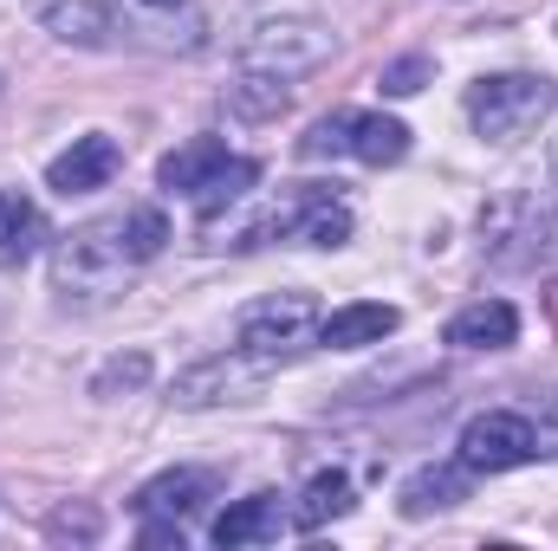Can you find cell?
I'll return each instance as SVG.
<instances>
[{
    "label": "cell",
    "instance_id": "cell-8",
    "mask_svg": "<svg viewBox=\"0 0 558 551\" xmlns=\"http://www.w3.org/2000/svg\"><path fill=\"white\" fill-rule=\"evenodd\" d=\"M260 234H274V241H299V247H344V241H351V208H344L331 188L299 182V188L279 195V208L267 215Z\"/></svg>",
    "mask_w": 558,
    "mask_h": 551
},
{
    "label": "cell",
    "instance_id": "cell-9",
    "mask_svg": "<svg viewBox=\"0 0 558 551\" xmlns=\"http://www.w3.org/2000/svg\"><path fill=\"white\" fill-rule=\"evenodd\" d=\"M118 162H124V149L105 137V131H92V137H72V149H59L52 162H46V188L52 195H92V188H111V175H118Z\"/></svg>",
    "mask_w": 558,
    "mask_h": 551
},
{
    "label": "cell",
    "instance_id": "cell-18",
    "mask_svg": "<svg viewBox=\"0 0 558 551\" xmlns=\"http://www.w3.org/2000/svg\"><path fill=\"white\" fill-rule=\"evenodd\" d=\"M46 26L65 46H105L111 39V13L98 0H46Z\"/></svg>",
    "mask_w": 558,
    "mask_h": 551
},
{
    "label": "cell",
    "instance_id": "cell-20",
    "mask_svg": "<svg viewBox=\"0 0 558 551\" xmlns=\"http://www.w3.org/2000/svg\"><path fill=\"white\" fill-rule=\"evenodd\" d=\"M175 13H195V0H131V7H124L131 26H156V46H182V39L169 33Z\"/></svg>",
    "mask_w": 558,
    "mask_h": 551
},
{
    "label": "cell",
    "instance_id": "cell-7",
    "mask_svg": "<svg viewBox=\"0 0 558 551\" xmlns=\"http://www.w3.org/2000/svg\"><path fill=\"white\" fill-rule=\"evenodd\" d=\"M267 377H274V364H267V357H254V351L228 344L221 357H202L195 370H182V377L169 383V403H182V409H208V403H241V396H254V390H260Z\"/></svg>",
    "mask_w": 558,
    "mask_h": 551
},
{
    "label": "cell",
    "instance_id": "cell-10",
    "mask_svg": "<svg viewBox=\"0 0 558 551\" xmlns=\"http://www.w3.org/2000/svg\"><path fill=\"white\" fill-rule=\"evenodd\" d=\"M397 325H403L397 305H384V298H351V305H338V311L318 318V344H325V351H364V344H384Z\"/></svg>",
    "mask_w": 558,
    "mask_h": 551
},
{
    "label": "cell",
    "instance_id": "cell-21",
    "mask_svg": "<svg viewBox=\"0 0 558 551\" xmlns=\"http://www.w3.org/2000/svg\"><path fill=\"white\" fill-rule=\"evenodd\" d=\"M286 85L279 78H254V72H241V85H234V111H247V118H274V111H286Z\"/></svg>",
    "mask_w": 558,
    "mask_h": 551
},
{
    "label": "cell",
    "instance_id": "cell-24",
    "mask_svg": "<svg viewBox=\"0 0 558 551\" xmlns=\"http://www.w3.org/2000/svg\"><path fill=\"white\" fill-rule=\"evenodd\" d=\"M52 532H78V539H92V532H98V519H92V513H78V519H72V513H59V519H52Z\"/></svg>",
    "mask_w": 558,
    "mask_h": 551
},
{
    "label": "cell",
    "instance_id": "cell-4",
    "mask_svg": "<svg viewBox=\"0 0 558 551\" xmlns=\"http://www.w3.org/2000/svg\"><path fill=\"white\" fill-rule=\"evenodd\" d=\"M299 156H312V162H325V156H357V162H371V169H390V162L410 156V131H403L397 118H384V111H331V118L312 124V137L299 143Z\"/></svg>",
    "mask_w": 558,
    "mask_h": 551
},
{
    "label": "cell",
    "instance_id": "cell-5",
    "mask_svg": "<svg viewBox=\"0 0 558 551\" xmlns=\"http://www.w3.org/2000/svg\"><path fill=\"white\" fill-rule=\"evenodd\" d=\"M318 305H312V292H274V298H254L247 311H241V325H234V344L241 351H254V357H267V364H286L292 351H305V344H318Z\"/></svg>",
    "mask_w": 558,
    "mask_h": 551
},
{
    "label": "cell",
    "instance_id": "cell-19",
    "mask_svg": "<svg viewBox=\"0 0 558 551\" xmlns=\"http://www.w3.org/2000/svg\"><path fill=\"white\" fill-rule=\"evenodd\" d=\"M254 182H260V162H254V156H228V162L208 175V188L195 195V215H202V221H215V215H221V208H234Z\"/></svg>",
    "mask_w": 558,
    "mask_h": 551
},
{
    "label": "cell",
    "instance_id": "cell-6",
    "mask_svg": "<svg viewBox=\"0 0 558 551\" xmlns=\"http://www.w3.org/2000/svg\"><path fill=\"white\" fill-rule=\"evenodd\" d=\"M533 454H539V428H533V415H520V409L474 415L461 428V448H454V461L468 474H507V467H526Z\"/></svg>",
    "mask_w": 558,
    "mask_h": 551
},
{
    "label": "cell",
    "instance_id": "cell-25",
    "mask_svg": "<svg viewBox=\"0 0 558 551\" xmlns=\"http://www.w3.org/2000/svg\"><path fill=\"white\" fill-rule=\"evenodd\" d=\"M553 175H558V143H553Z\"/></svg>",
    "mask_w": 558,
    "mask_h": 551
},
{
    "label": "cell",
    "instance_id": "cell-16",
    "mask_svg": "<svg viewBox=\"0 0 558 551\" xmlns=\"http://www.w3.org/2000/svg\"><path fill=\"white\" fill-rule=\"evenodd\" d=\"M39 241H46V215H39L26 195L0 188V267L33 260V254H39Z\"/></svg>",
    "mask_w": 558,
    "mask_h": 551
},
{
    "label": "cell",
    "instance_id": "cell-3",
    "mask_svg": "<svg viewBox=\"0 0 558 551\" xmlns=\"http://www.w3.org/2000/svg\"><path fill=\"white\" fill-rule=\"evenodd\" d=\"M331 52H338V33L325 20H260L247 33V46H241V72L292 85V78L331 65Z\"/></svg>",
    "mask_w": 558,
    "mask_h": 551
},
{
    "label": "cell",
    "instance_id": "cell-14",
    "mask_svg": "<svg viewBox=\"0 0 558 551\" xmlns=\"http://www.w3.org/2000/svg\"><path fill=\"white\" fill-rule=\"evenodd\" d=\"M468 467L454 461V467H416L410 480H403V493H397V506H403V519H428V513H441V506H454V500H468Z\"/></svg>",
    "mask_w": 558,
    "mask_h": 551
},
{
    "label": "cell",
    "instance_id": "cell-23",
    "mask_svg": "<svg viewBox=\"0 0 558 551\" xmlns=\"http://www.w3.org/2000/svg\"><path fill=\"white\" fill-rule=\"evenodd\" d=\"M428 78H435V65H428L422 52H410V59L384 65V78H377V85H384V98H416V91L428 85Z\"/></svg>",
    "mask_w": 558,
    "mask_h": 551
},
{
    "label": "cell",
    "instance_id": "cell-22",
    "mask_svg": "<svg viewBox=\"0 0 558 551\" xmlns=\"http://www.w3.org/2000/svg\"><path fill=\"white\" fill-rule=\"evenodd\" d=\"M143 377H149V357H143V351H131V357H111V364L98 370V383H92V396H105V403H111L118 390H137Z\"/></svg>",
    "mask_w": 558,
    "mask_h": 551
},
{
    "label": "cell",
    "instance_id": "cell-15",
    "mask_svg": "<svg viewBox=\"0 0 558 551\" xmlns=\"http://www.w3.org/2000/svg\"><path fill=\"white\" fill-rule=\"evenodd\" d=\"M221 162H228V143L195 137V143H182V149H169L156 175H162V188H169V195H189V201H195V195L208 188V175H215Z\"/></svg>",
    "mask_w": 558,
    "mask_h": 551
},
{
    "label": "cell",
    "instance_id": "cell-1",
    "mask_svg": "<svg viewBox=\"0 0 558 551\" xmlns=\"http://www.w3.org/2000/svg\"><path fill=\"white\" fill-rule=\"evenodd\" d=\"M162 241H169L162 208L98 215V221H85L78 234L59 241V254H52V292H59V298H78V305L111 298L137 267H149V260L162 254Z\"/></svg>",
    "mask_w": 558,
    "mask_h": 551
},
{
    "label": "cell",
    "instance_id": "cell-12",
    "mask_svg": "<svg viewBox=\"0 0 558 551\" xmlns=\"http://www.w3.org/2000/svg\"><path fill=\"white\" fill-rule=\"evenodd\" d=\"M513 338H520V311L507 298H481L448 318V344H461V351H507Z\"/></svg>",
    "mask_w": 558,
    "mask_h": 551
},
{
    "label": "cell",
    "instance_id": "cell-2",
    "mask_svg": "<svg viewBox=\"0 0 558 551\" xmlns=\"http://www.w3.org/2000/svg\"><path fill=\"white\" fill-rule=\"evenodd\" d=\"M558 111V85L539 72H494L468 85V124L487 143H520Z\"/></svg>",
    "mask_w": 558,
    "mask_h": 551
},
{
    "label": "cell",
    "instance_id": "cell-13",
    "mask_svg": "<svg viewBox=\"0 0 558 551\" xmlns=\"http://www.w3.org/2000/svg\"><path fill=\"white\" fill-rule=\"evenodd\" d=\"M208 493H215V474H202V467H175V474H156V480L143 487L137 513L143 519H189Z\"/></svg>",
    "mask_w": 558,
    "mask_h": 551
},
{
    "label": "cell",
    "instance_id": "cell-17",
    "mask_svg": "<svg viewBox=\"0 0 558 551\" xmlns=\"http://www.w3.org/2000/svg\"><path fill=\"white\" fill-rule=\"evenodd\" d=\"M351 513V480L331 467V474H312L305 480V493H299V506H292V526L299 532H318L325 519H344Z\"/></svg>",
    "mask_w": 558,
    "mask_h": 551
},
{
    "label": "cell",
    "instance_id": "cell-11",
    "mask_svg": "<svg viewBox=\"0 0 558 551\" xmlns=\"http://www.w3.org/2000/svg\"><path fill=\"white\" fill-rule=\"evenodd\" d=\"M286 532V506L279 493H254V500H234L221 519H215V546L221 551H241V546H267Z\"/></svg>",
    "mask_w": 558,
    "mask_h": 551
}]
</instances>
